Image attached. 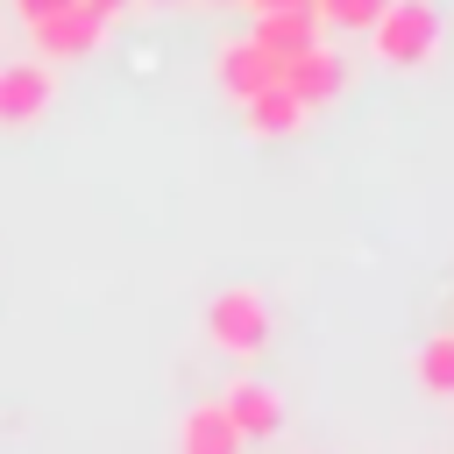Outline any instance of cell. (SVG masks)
Segmentation results:
<instances>
[{
    "mask_svg": "<svg viewBox=\"0 0 454 454\" xmlns=\"http://www.w3.org/2000/svg\"><path fill=\"white\" fill-rule=\"evenodd\" d=\"M383 7H390V0H312L319 28H369Z\"/></svg>",
    "mask_w": 454,
    "mask_h": 454,
    "instance_id": "cell-12",
    "label": "cell"
},
{
    "mask_svg": "<svg viewBox=\"0 0 454 454\" xmlns=\"http://www.w3.org/2000/svg\"><path fill=\"white\" fill-rule=\"evenodd\" d=\"M241 106H248V114H241V121H248V135H262V142H277V135H298V128H305V106H298L284 85H270V92H255V99H241Z\"/></svg>",
    "mask_w": 454,
    "mask_h": 454,
    "instance_id": "cell-10",
    "label": "cell"
},
{
    "mask_svg": "<svg viewBox=\"0 0 454 454\" xmlns=\"http://www.w3.org/2000/svg\"><path fill=\"white\" fill-rule=\"evenodd\" d=\"M255 50H270L277 64L284 57H298V50H312L319 43V14L312 7H277V14H255V35H248Z\"/></svg>",
    "mask_w": 454,
    "mask_h": 454,
    "instance_id": "cell-7",
    "label": "cell"
},
{
    "mask_svg": "<svg viewBox=\"0 0 454 454\" xmlns=\"http://www.w3.org/2000/svg\"><path fill=\"white\" fill-rule=\"evenodd\" d=\"M206 333H213V348H227V355H241V362H255V355L270 348V305H262V291L227 284V291L206 305Z\"/></svg>",
    "mask_w": 454,
    "mask_h": 454,
    "instance_id": "cell-2",
    "label": "cell"
},
{
    "mask_svg": "<svg viewBox=\"0 0 454 454\" xmlns=\"http://www.w3.org/2000/svg\"><path fill=\"white\" fill-rule=\"evenodd\" d=\"M213 78H220L234 99H255V92H270V85H277V57H270V50H255V43H220Z\"/></svg>",
    "mask_w": 454,
    "mask_h": 454,
    "instance_id": "cell-8",
    "label": "cell"
},
{
    "mask_svg": "<svg viewBox=\"0 0 454 454\" xmlns=\"http://www.w3.org/2000/svg\"><path fill=\"white\" fill-rule=\"evenodd\" d=\"M28 43H35V57H92L99 43H106V14H92L85 0L78 7H64V14H50V21H35L28 28Z\"/></svg>",
    "mask_w": 454,
    "mask_h": 454,
    "instance_id": "cell-4",
    "label": "cell"
},
{
    "mask_svg": "<svg viewBox=\"0 0 454 454\" xmlns=\"http://www.w3.org/2000/svg\"><path fill=\"white\" fill-rule=\"evenodd\" d=\"M248 440L227 426V411L206 397V404H192L184 411V426H177V454H241Z\"/></svg>",
    "mask_w": 454,
    "mask_h": 454,
    "instance_id": "cell-9",
    "label": "cell"
},
{
    "mask_svg": "<svg viewBox=\"0 0 454 454\" xmlns=\"http://www.w3.org/2000/svg\"><path fill=\"white\" fill-rule=\"evenodd\" d=\"M419 390L426 397H454V333H433L419 348Z\"/></svg>",
    "mask_w": 454,
    "mask_h": 454,
    "instance_id": "cell-11",
    "label": "cell"
},
{
    "mask_svg": "<svg viewBox=\"0 0 454 454\" xmlns=\"http://www.w3.org/2000/svg\"><path fill=\"white\" fill-rule=\"evenodd\" d=\"M248 14H277V7H312V0H241Z\"/></svg>",
    "mask_w": 454,
    "mask_h": 454,
    "instance_id": "cell-14",
    "label": "cell"
},
{
    "mask_svg": "<svg viewBox=\"0 0 454 454\" xmlns=\"http://www.w3.org/2000/svg\"><path fill=\"white\" fill-rule=\"evenodd\" d=\"M213 404L227 411V426H234L241 440H270V433L284 426V397H277L270 383H255V376H241V383H227V390H220Z\"/></svg>",
    "mask_w": 454,
    "mask_h": 454,
    "instance_id": "cell-5",
    "label": "cell"
},
{
    "mask_svg": "<svg viewBox=\"0 0 454 454\" xmlns=\"http://www.w3.org/2000/svg\"><path fill=\"white\" fill-rule=\"evenodd\" d=\"M57 78L50 64H0V128H28L35 114H50Z\"/></svg>",
    "mask_w": 454,
    "mask_h": 454,
    "instance_id": "cell-6",
    "label": "cell"
},
{
    "mask_svg": "<svg viewBox=\"0 0 454 454\" xmlns=\"http://www.w3.org/2000/svg\"><path fill=\"white\" fill-rule=\"evenodd\" d=\"M369 43H376V57H383L390 71H419V64H433V50H440V7H433V0H390V7L369 21Z\"/></svg>",
    "mask_w": 454,
    "mask_h": 454,
    "instance_id": "cell-1",
    "label": "cell"
},
{
    "mask_svg": "<svg viewBox=\"0 0 454 454\" xmlns=\"http://www.w3.org/2000/svg\"><path fill=\"white\" fill-rule=\"evenodd\" d=\"M85 7H92V14H106V21H114V14H121V7H128V0H85Z\"/></svg>",
    "mask_w": 454,
    "mask_h": 454,
    "instance_id": "cell-15",
    "label": "cell"
},
{
    "mask_svg": "<svg viewBox=\"0 0 454 454\" xmlns=\"http://www.w3.org/2000/svg\"><path fill=\"white\" fill-rule=\"evenodd\" d=\"M277 85L312 114V106H326V99H340V85H348V64L326 50V43H312V50H298V57H284L277 64Z\"/></svg>",
    "mask_w": 454,
    "mask_h": 454,
    "instance_id": "cell-3",
    "label": "cell"
},
{
    "mask_svg": "<svg viewBox=\"0 0 454 454\" xmlns=\"http://www.w3.org/2000/svg\"><path fill=\"white\" fill-rule=\"evenodd\" d=\"M64 7H78V0H14V14H21V28H35V21H50V14H64Z\"/></svg>",
    "mask_w": 454,
    "mask_h": 454,
    "instance_id": "cell-13",
    "label": "cell"
}]
</instances>
